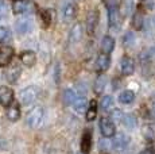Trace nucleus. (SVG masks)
<instances>
[{
  "label": "nucleus",
  "instance_id": "1",
  "mask_svg": "<svg viewBox=\"0 0 155 154\" xmlns=\"http://www.w3.org/2000/svg\"><path fill=\"white\" fill-rule=\"evenodd\" d=\"M43 120V108L42 107H34L27 115V124L32 129L38 127Z\"/></svg>",
  "mask_w": 155,
  "mask_h": 154
},
{
  "label": "nucleus",
  "instance_id": "2",
  "mask_svg": "<svg viewBox=\"0 0 155 154\" xmlns=\"http://www.w3.org/2000/svg\"><path fill=\"white\" fill-rule=\"evenodd\" d=\"M100 130H101V134H103L105 138L113 137L116 132V127H115L113 120H111L107 116H103L100 119Z\"/></svg>",
  "mask_w": 155,
  "mask_h": 154
},
{
  "label": "nucleus",
  "instance_id": "3",
  "mask_svg": "<svg viewBox=\"0 0 155 154\" xmlns=\"http://www.w3.org/2000/svg\"><path fill=\"white\" fill-rule=\"evenodd\" d=\"M108 22H109V27L111 28H116L117 30L119 26H120V20H121V16H120V11H119V7L117 5H111L108 7Z\"/></svg>",
  "mask_w": 155,
  "mask_h": 154
},
{
  "label": "nucleus",
  "instance_id": "4",
  "mask_svg": "<svg viewBox=\"0 0 155 154\" xmlns=\"http://www.w3.org/2000/svg\"><path fill=\"white\" fill-rule=\"evenodd\" d=\"M38 96V91L35 87H27L20 92V100L23 104H31L32 102H35Z\"/></svg>",
  "mask_w": 155,
  "mask_h": 154
},
{
  "label": "nucleus",
  "instance_id": "5",
  "mask_svg": "<svg viewBox=\"0 0 155 154\" xmlns=\"http://www.w3.org/2000/svg\"><path fill=\"white\" fill-rule=\"evenodd\" d=\"M15 14H26V12H31L34 10V4L28 0H18L14 3L12 7Z\"/></svg>",
  "mask_w": 155,
  "mask_h": 154
},
{
  "label": "nucleus",
  "instance_id": "6",
  "mask_svg": "<svg viewBox=\"0 0 155 154\" xmlns=\"http://www.w3.org/2000/svg\"><path fill=\"white\" fill-rule=\"evenodd\" d=\"M14 58V49L11 46L0 47V66H7Z\"/></svg>",
  "mask_w": 155,
  "mask_h": 154
},
{
  "label": "nucleus",
  "instance_id": "7",
  "mask_svg": "<svg viewBox=\"0 0 155 154\" xmlns=\"http://www.w3.org/2000/svg\"><path fill=\"white\" fill-rule=\"evenodd\" d=\"M97 23H99V12L96 10L91 11L88 14V18H86V32L89 35H92L94 32L97 27Z\"/></svg>",
  "mask_w": 155,
  "mask_h": 154
},
{
  "label": "nucleus",
  "instance_id": "8",
  "mask_svg": "<svg viewBox=\"0 0 155 154\" xmlns=\"http://www.w3.org/2000/svg\"><path fill=\"white\" fill-rule=\"evenodd\" d=\"M14 102V91L8 87H0V104L2 105H10Z\"/></svg>",
  "mask_w": 155,
  "mask_h": 154
},
{
  "label": "nucleus",
  "instance_id": "9",
  "mask_svg": "<svg viewBox=\"0 0 155 154\" xmlns=\"http://www.w3.org/2000/svg\"><path fill=\"white\" fill-rule=\"evenodd\" d=\"M120 68H121V72H123L124 76H131L135 70V62L131 57L128 55H124L121 58V62H120Z\"/></svg>",
  "mask_w": 155,
  "mask_h": 154
},
{
  "label": "nucleus",
  "instance_id": "10",
  "mask_svg": "<svg viewBox=\"0 0 155 154\" xmlns=\"http://www.w3.org/2000/svg\"><path fill=\"white\" fill-rule=\"evenodd\" d=\"M109 65H111V58H109V54L101 53L99 57H97V60H96V69H97V72H105V70H108Z\"/></svg>",
  "mask_w": 155,
  "mask_h": 154
},
{
  "label": "nucleus",
  "instance_id": "11",
  "mask_svg": "<svg viewBox=\"0 0 155 154\" xmlns=\"http://www.w3.org/2000/svg\"><path fill=\"white\" fill-rule=\"evenodd\" d=\"M128 142H130V138L126 137L124 134H119L115 137V139H113L112 147H113V150H116V152H121V150H124L127 147Z\"/></svg>",
  "mask_w": 155,
  "mask_h": 154
},
{
  "label": "nucleus",
  "instance_id": "12",
  "mask_svg": "<svg viewBox=\"0 0 155 154\" xmlns=\"http://www.w3.org/2000/svg\"><path fill=\"white\" fill-rule=\"evenodd\" d=\"M91 147H92V132L89 130H86L84 132L81 138V152L82 154H88L91 152Z\"/></svg>",
  "mask_w": 155,
  "mask_h": 154
},
{
  "label": "nucleus",
  "instance_id": "13",
  "mask_svg": "<svg viewBox=\"0 0 155 154\" xmlns=\"http://www.w3.org/2000/svg\"><path fill=\"white\" fill-rule=\"evenodd\" d=\"M101 49H103V53L111 54L113 49H115V39L112 37H109V35H105L103 38V41H101Z\"/></svg>",
  "mask_w": 155,
  "mask_h": 154
},
{
  "label": "nucleus",
  "instance_id": "14",
  "mask_svg": "<svg viewBox=\"0 0 155 154\" xmlns=\"http://www.w3.org/2000/svg\"><path fill=\"white\" fill-rule=\"evenodd\" d=\"M8 109H7V118L10 120H12V122H16L18 119L20 118V108L19 105L16 104V103H11L10 105H7Z\"/></svg>",
  "mask_w": 155,
  "mask_h": 154
},
{
  "label": "nucleus",
  "instance_id": "15",
  "mask_svg": "<svg viewBox=\"0 0 155 154\" xmlns=\"http://www.w3.org/2000/svg\"><path fill=\"white\" fill-rule=\"evenodd\" d=\"M20 60H22V62L26 66H34L35 62H37V55H35L34 52L27 50V52H23L20 54Z\"/></svg>",
  "mask_w": 155,
  "mask_h": 154
},
{
  "label": "nucleus",
  "instance_id": "16",
  "mask_svg": "<svg viewBox=\"0 0 155 154\" xmlns=\"http://www.w3.org/2000/svg\"><path fill=\"white\" fill-rule=\"evenodd\" d=\"M81 38H82L81 23H76V25L71 27V31H70V42L71 43H76V42H78Z\"/></svg>",
  "mask_w": 155,
  "mask_h": 154
},
{
  "label": "nucleus",
  "instance_id": "17",
  "mask_svg": "<svg viewBox=\"0 0 155 154\" xmlns=\"http://www.w3.org/2000/svg\"><path fill=\"white\" fill-rule=\"evenodd\" d=\"M121 122H123L124 126L130 130H134L136 126H138V119H136V116L134 114H124Z\"/></svg>",
  "mask_w": 155,
  "mask_h": 154
},
{
  "label": "nucleus",
  "instance_id": "18",
  "mask_svg": "<svg viewBox=\"0 0 155 154\" xmlns=\"http://www.w3.org/2000/svg\"><path fill=\"white\" fill-rule=\"evenodd\" d=\"M134 100H135V93L131 89H126L119 95V102H120L121 104H131Z\"/></svg>",
  "mask_w": 155,
  "mask_h": 154
},
{
  "label": "nucleus",
  "instance_id": "19",
  "mask_svg": "<svg viewBox=\"0 0 155 154\" xmlns=\"http://www.w3.org/2000/svg\"><path fill=\"white\" fill-rule=\"evenodd\" d=\"M105 85H107V79L104 75L99 76L94 81V85H93V89H94V93L96 95H101L105 89Z\"/></svg>",
  "mask_w": 155,
  "mask_h": 154
},
{
  "label": "nucleus",
  "instance_id": "20",
  "mask_svg": "<svg viewBox=\"0 0 155 154\" xmlns=\"http://www.w3.org/2000/svg\"><path fill=\"white\" fill-rule=\"evenodd\" d=\"M88 104L89 103L85 97H77L73 103V107L78 114H84V112L86 111V108H88Z\"/></svg>",
  "mask_w": 155,
  "mask_h": 154
},
{
  "label": "nucleus",
  "instance_id": "21",
  "mask_svg": "<svg viewBox=\"0 0 155 154\" xmlns=\"http://www.w3.org/2000/svg\"><path fill=\"white\" fill-rule=\"evenodd\" d=\"M134 10V0H120V12L123 16L130 15Z\"/></svg>",
  "mask_w": 155,
  "mask_h": 154
},
{
  "label": "nucleus",
  "instance_id": "22",
  "mask_svg": "<svg viewBox=\"0 0 155 154\" xmlns=\"http://www.w3.org/2000/svg\"><path fill=\"white\" fill-rule=\"evenodd\" d=\"M31 27H32V23L28 19H22L19 22H16V31L19 34H26V32L31 30Z\"/></svg>",
  "mask_w": 155,
  "mask_h": 154
},
{
  "label": "nucleus",
  "instance_id": "23",
  "mask_svg": "<svg viewBox=\"0 0 155 154\" xmlns=\"http://www.w3.org/2000/svg\"><path fill=\"white\" fill-rule=\"evenodd\" d=\"M143 22H144V18H143L142 10H136V12L132 16V26L136 30H142L143 27Z\"/></svg>",
  "mask_w": 155,
  "mask_h": 154
},
{
  "label": "nucleus",
  "instance_id": "24",
  "mask_svg": "<svg viewBox=\"0 0 155 154\" xmlns=\"http://www.w3.org/2000/svg\"><path fill=\"white\" fill-rule=\"evenodd\" d=\"M76 16V7L73 4H66L64 8V20L66 23L71 22Z\"/></svg>",
  "mask_w": 155,
  "mask_h": 154
},
{
  "label": "nucleus",
  "instance_id": "25",
  "mask_svg": "<svg viewBox=\"0 0 155 154\" xmlns=\"http://www.w3.org/2000/svg\"><path fill=\"white\" fill-rule=\"evenodd\" d=\"M85 114H86V120H89V122L96 118V115H97V103L94 102V100H92V102L88 104V108H86Z\"/></svg>",
  "mask_w": 155,
  "mask_h": 154
},
{
  "label": "nucleus",
  "instance_id": "26",
  "mask_svg": "<svg viewBox=\"0 0 155 154\" xmlns=\"http://www.w3.org/2000/svg\"><path fill=\"white\" fill-rule=\"evenodd\" d=\"M64 103L66 105H71L74 103V100L77 99V95L76 92H74L73 89H65L64 91Z\"/></svg>",
  "mask_w": 155,
  "mask_h": 154
},
{
  "label": "nucleus",
  "instance_id": "27",
  "mask_svg": "<svg viewBox=\"0 0 155 154\" xmlns=\"http://www.w3.org/2000/svg\"><path fill=\"white\" fill-rule=\"evenodd\" d=\"M19 76H20V68L19 66L11 68V69L7 72V79L10 82H16V80Z\"/></svg>",
  "mask_w": 155,
  "mask_h": 154
},
{
  "label": "nucleus",
  "instance_id": "28",
  "mask_svg": "<svg viewBox=\"0 0 155 154\" xmlns=\"http://www.w3.org/2000/svg\"><path fill=\"white\" fill-rule=\"evenodd\" d=\"M11 41V31L7 27H0V43H7Z\"/></svg>",
  "mask_w": 155,
  "mask_h": 154
},
{
  "label": "nucleus",
  "instance_id": "29",
  "mask_svg": "<svg viewBox=\"0 0 155 154\" xmlns=\"http://www.w3.org/2000/svg\"><path fill=\"white\" fill-rule=\"evenodd\" d=\"M100 105H101V108H103L104 111H109V109L113 107V99H112V96H104L103 99H101Z\"/></svg>",
  "mask_w": 155,
  "mask_h": 154
},
{
  "label": "nucleus",
  "instance_id": "30",
  "mask_svg": "<svg viewBox=\"0 0 155 154\" xmlns=\"http://www.w3.org/2000/svg\"><path fill=\"white\" fill-rule=\"evenodd\" d=\"M39 15H41V19L43 20V26H45V27H49L50 23H51V15H50V11L41 10L39 11Z\"/></svg>",
  "mask_w": 155,
  "mask_h": 154
},
{
  "label": "nucleus",
  "instance_id": "31",
  "mask_svg": "<svg viewBox=\"0 0 155 154\" xmlns=\"http://www.w3.org/2000/svg\"><path fill=\"white\" fill-rule=\"evenodd\" d=\"M123 42H124V45H126V46H132L134 45V42H135V38H134V34H132V32H127V34L126 35H124V41H123Z\"/></svg>",
  "mask_w": 155,
  "mask_h": 154
},
{
  "label": "nucleus",
  "instance_id": "32",
  "mask_svg": "<svg viewBox=\"0 0 155 154\" xmlns=\"http://www.w3.org/2000/svg\"><path fill=\"white\" fill-rule=\"evenodd\" d=\"M123 112L120 111V109H115V111L112 112V118H113V120L115 122H120L121 119H123Z\"/></svg>",
  "mask_w": 155,
  "mask_h": 154
},
{
  "label": "nucleus",
  "instance_id": "33",
  "mask_svg": "<svg viewBox=\"0 0 155 154\" xmlns=\"http://www.w3.org/2000/svg\"><path fill=\"white\" fill-rule=\"evenodd\" d=\"M7 16V5L4 3H0V19Z\"/></svg>",
  "mask_w": 155,
  "mask_h": 154
},
{
  "label": "nucleus",
  "instance_id": "34",
  "mask_svg": "<svg viewBox=\"0 0 155 154\" xmlns=\"http://www.w3.org/2000/svg\"><path fill=\"white\" fill-rule=\"evenodd\" d=\"M108 145H109L108 141H104V139H101V141H100V149L101 150H103V149H108Z\"/></svg>",
  "mask_w": 155,
  "mask_h": 154
},
{
  "label": "nucleus",
  "instance_id": "35",
  "mask_svg": "<svg viewBox=\"0 0 155 154\" xmlns=\"http://www.w3.org/2000/svg\"><path fill=\"white\" fill-rule=\"evenodd\" d=\"M103 2L107 4V7H111V5L116 4V0H103Z\"/></svg>",
  "mask_w": 155,
  "mask_h": 154
},
{
  "label": "nucleus",
  "instance_id": "36",
  "mask_svg": "<svg viewBox=\"0 0 155 154\" xmlns=\"http://www.w3.org/2000/svg\"><path fill=\"white\" fill-rule=\"evenodd\" d=\"M139 154H154V152H153V149H146V150H143V152H140Z\"/></svg>",
  "mask_w": 155,
  "mask_h": 154
},
{
  "label": "nucleus",
  "instance_id": "37",
  "mask_svg": "<svg viewBox=\"0 0 155 154\" xmlns=\"http://www.w3.org/2000/svg\"><path fill=\"white\" fill-rule=\"evenodd\" d=\"M154 114H155V104H154Z\"/></svg>",
  "mask_w": 155,
  "mask_h": 154
}]
</instances>
